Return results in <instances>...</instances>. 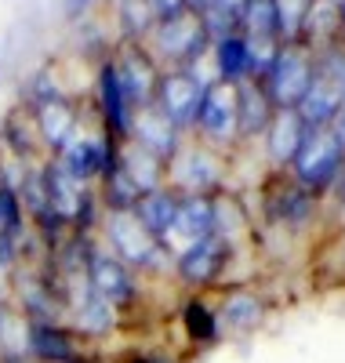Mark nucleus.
<instances>
[{
    "label": "nucleus",
    "mask_w": 345,
    "mask_h": 363,
    "mask_svg": "<svg viewBox=\"0 0 345 363\" xmlns=\"http://www.w3.org/2000/svg\"><path fill=\"white\" fill-rule=\"evenodd\" d=\"M258 240L276 236L312 258L324 240V200L295 186L291 174H265L255 200Z\"/></svg>",
    "instance_id": "f257e3e1"
},
{
    "label": "nucleus",
    "mask_w": 345,
    "mask_h": 363,
    "mask_svg": "<svg viewBox=\"0 0 345 363\" xmlns=\"http://www.w3.org/2000/svg\"><path fill=\"white\" fill-rule=\"evenodd\" d=\"M99 244L116 255L138 277H171V251L156 236L146 233V225L135 218V211H102L99 218Z\"/></svg>",
    "instance_id": "f03ea898"
},
{
    "label": "nucleus",
    "mask_w": 345,
    "mask_h": 363,
    "mask_svg": "<svg viewBox=\"0 0 345 363\" xmlns=\"http://www.w3.org/2000/svg\"><path fill=\"white\" fill-rule=\"evenodd\" d=\"M168 186L182 196H190V193L218 196V193L233 189V157L190 135L178 153L168 160Z\"/></svg>",
    "instance_id": "7ed1b4c3"
},
{
    "label": "nucleus",
    "mask_w": 345,
    "mask_h": 363,
    "mask_svg": "<svg viewBox=\"0 0 345 363\" xmlns=\"http://www.w3.org/2000/svg\"><path fill=\"white\" fill-rule=\"evenodd\" d=\"M160 69H193L211 55V37L197 11L160 18L142 44Z\"/></svg>",
    "instance_id": "20e7f679"
},
{
    "label": "nucleus",
    "mask_w": 345,
    "mask_h": 363,
    "mask_svg": "<svg viewBox=\"0 0 345 363\" xmlns=\"http://www.w3.org/2000/svg\"><path fill=\"white\" fill-rule=\"evenodd\" d=\"M291 182L302 186L305 193L327 200L338 178L345 174V149L334 138L331 128H305V138L298 145V157L288 167Z\"/></svg>",
    "instance_id": "39448f33"
},
{
    "label": "nucleus",
    "mask_w": 345,
    "mask_h": 363,
    "mask_svg": "<svg viewBox=\"0 0 345 363\" xmlns=\"http://www.w3.org/2000/svg\"><path fill=\"white\" fill-rule=\"evenodd\" d=\"M236 265V255L222 244L218 236L197 240L193 247H185L171 262V280L190 291V294H207V291H222L233 284L229 269Z\"/></svg>",
    "instance_id": "423d86ee"
},
{
    "label": "nucleus",
    "mask_w": 345,
    "mask_h": 363,
    "mask_svg": "<svg viewBox=\"0 0 345 363\" xmlns=\"http://www.w3.org/2000/svg\"><path fill=\"white\" fill-rule=\"evenodd\" d=\"M317 51L305 40H284L276 48V58L269 62V69L262 73V87L276 109H298V102L305 99L309 80L317 73Z\"/></svg>",
    "instance_id": "0eeeda50"
},
{
    "label": "nucleus",
    "mask_w": 345,
    "mask_h": 363,
    "mask_svg": "<svg viewBox=\"0 0 345 363\" xmlns=\"http://www.w3.org/2000/svg\"><path fill=\"white\" fill-rule=\"evenodd\" d=\"M193 138L204 145H214L222 153L236 157L240 153V116H236V84L211 80L204 91V102L193 124Z\"/></svg>",
    "instance_id": "6e6552de"
},
{
    "label": "nucleus",
    "mask_w": 345,
    "mask_h": 363,
    "mask_svg": "<svg viewBox=\"0 0 345 363\" xmlns=\"http://www.w3.org/2000/svg\"><path fill=\"white\" fill-rule=\"evenodd\" d=\"M276 301L269 298V291H262L258 284H229L218 291L214 309H218V323H222L226 338H251L269 323Z\"/></svg>",
    "instance_id": "1a4fd4ad"
},
{
    "label": "nucleus",
    "mask_w": 345,
    "mask_h": 363,
    "mask_svg": "<svg viewBox=\"0 0 345 363\" xmlns=\"http://www.w3.org/2000/svg\"><path fill=\"white\" fill-rule=\"evenodd\" d=\"M87 284L99 298H106L120 316L131 313L142 298V277L135 269L124 265L116 255H109L99 240L91 244V255H87Z\"/></svg>",
    "instance_id": "9d476101"
},
{
    "label": "nucleus",
    "mask_w": 345,
    "mask_h": 363,
    "mask_svg": "<svg viewBox=\"0 0 345 363\" xmlns=\"http://www.w3.org/2000/svg\"><path fill=\"white\" fill-rule=\"evenodd\" d=\"M204 91H207V80L197 69H160L153 106L190 138L193 124H197V113H200V102H204Z\"/></svg>",
    "instance_id": "9b49d317"
},
{
    "label": "nucleus",
    "mask_w": 345,
    "mask_h": 363,
    "mask_svg": "<svg viewBox=\"0 0 345 363\" xmlns=\"http://www.w3.org/2000/svg\"><path fill=\"white\" fill-rule=\"evenodd\" d=\"M116 149H120V142L109 138V135L102 131V124L95 120L91 128L84 124V128L77 131V138L62 149V153H55V160L66 167L70 174H77L80 182H87V186H99L102 174L116 164Z\"/></svg>",
    "instance_id": "f8f14e48"
},
{
    "label": "nucleus",
    "mask_w": 345,
    "mask_h": 363,
    "mask_svg": "<svg viewBox=\"0 0 345 363\" xmlns=\"http://www.w3.org/2000/svg\"><path fill=\"white\" fill-rule=\"evenodd\" d=\"M91 345L62 320H22V352L40 363H73Z\"/></svg>",
    "instance_id": "ddd939ff"
},
{
    "label": "nucleus",
    "mask_w": 345,
    "mask_h": 363,
    "mask_svg": "<svg viewBox=\"0 0 345 363\" xmlns=\"http://www.w3.org/2000/svg\"><path fill=\"white\" fill-rule=\"evenodd\" d=\"M26 109H29V116H33L40 145L48 149V157L62 153V149L77 138V131L84 128L80 109H77V102L66 95V91H58V95H51V99H40V102L26 106Z\"/></svg>",
    "instance_id": "4468645a"
},
{
    "label": "nucleus",
    "mask_w": 345,
    "mask_h": 363,
    "mask_svg": "<svg viewBox=\"0 0 345 363\" xmlns=\"http://www.w3.org/2000/svg\"><path fill=\"white\" fill-rule=\"evenodd\" d=\"M109 58H113V69L120 77V87H124V95H128V102L135 109L153 106L156 80H160V66L153 62V55L142 44H120Z\"/></svg>",
    "instance_id": "2eb2a0df"
},
{
    "label": "nucleus",
    "mask_w": 345,
    "mask_h": 363,
    "mask_svg": "<svg viewBox=\"0 0 345 363\" xmlns=\"http://www.w3.org/2000/svg\"><path fill=\"white\" fill-rule=\"evenodd\" d=\"M95 120L102 124V131L116 142H124L131 135V120H135V106L128 102L120 87V77L113 69V58L99 62V77H95Z\"/></svg>",
    "instance_id": "dca6fc26"
},
{
    "label": "nucleus",
    "mask_w": 345,
    "mask_h": 363,
    "mask_svg": "<svg viewBox=\"0 0 345 363\" xmlns=\"http://www.w3.org/2000/svg\"><path fill=\"white\" fill-rule=\"evenodd\" d=\"M302 138H305V120L298 116V109H276L269 131L258 142L265 174H288L291 160L298 157Z\"/></svg>",
    "instance_id": "f3484780"
},
{
    "label": "nucleus",
    "mask_w": 345,
    "mask_h": 363,
    "mask_svg": "<svg viewBox=\"0 0 345 363\" xmlns=\"http://www.w3.org/2000/svg\"><path fill=\"white\" fill-rule=\"evenodd\" d=\"M214 233V196H200V193H190L178 200V215H175V225L171 233L164 236V247L171 251V258L185 247H193L197 240H207Z\"/></svg>",
    "instance_id": "a211bd4d"
},
{
    "label": "nucleus",
    "mask_w": 345,
    "mask_h": 363,
    "mask_svg": "<svg viewBox=\"0 0 345 363\" xmlns=\"http://www.w3.org/2000/svg\"><path fill=\"white\" fill-rule=\"evenodd\" d=\"M135 145H142L146 153L160 157L164 164L182 149L185 135L171 124V120L156 109V106H146V109H135V120H131V135H128Z\"/></svg>",
    "instance_id": "6ab92c4d"
},
{
    "label": "nucleus",
    "mask_w": 345,
    "mask_h": 363,
    "mask_svg": "<svg viewBox=\"0 0 345 363\" xmlns=\"http://www.w3.org/2000/svg\"><path fill=\"white\" fill-rule=\"evenodd\" d=\"M236 116H240V149L243 145H258L262 135L273 124V116H276V106L269 102L265 87L258 80L236 84Z\"/></svg>",
    "instance_id": "aec40b11"
},
{
    "label": "nucleus",
    "mask_w": 345,
    "mask_h": 363,
    "mask_svg": "<svg viewBox=\"0 0 345 363\" xmlns=\"http://www.w3.org/2000/svg\"><path fill=\"white\" fill-rule=\"evenodd\" d=\"M178 327H182L185 342H190L193 349H214V345L226 342L222 323H218L214 301H207L204 294H190V298L182 301V309H178Z\"/></svg>",
    "instance_id": "412c9836"
},
{
    "label": "nucleus",
    "mask_w": 345,
    "mask_h": 363,
    "mask_svg": "<svg viewBox=\"0 0 345 363\" xmlns=\"http://www.w3.org/2000/svg\"><path fill=\"white\" fill-rule=\"evenodd\" d=\"M211 73L214 80H226V84H243V80H255V62H251V44L240 33L229 37H218L211 44Z\"/></svg>",
    "instance_id": "4be33fe9"
},
{
    "label": "nucleus",
    "mask_w": 345,
    "mask_h": 363,
    "mask_svg": "<svg viewBox=\"0 0 345 363\" xmlns=\"http://www.w3.org/2000/svg\"><path fill=\"white\" fill-rule=\"evenodd\" d=\"M116 164H120L124 174H128L135 186H138L142 196L153 193V189H160V186H168V164H164L160 157L146 153V149L135 145L131 138H124V142H120V149H116Z\"/></svg>",
    "instance_id": "5701e85b"
},
{
    "label": "nucleus",
    "mask_w": 345,
    "mask_h": 363,
    "mask_svg": "<svg viewBox=\"0 0 345 363\" xmlns=\"http://www.w3.org/2000/svg\"><path fill=\"white\" fill-rule=\"evenodd\" d=\"M178 200H182V193H175L171 186H160V189L146 193L131 211H135V218L146 225V233H149V236H156V240L164 244V236L171 233L175 215H178Z\"/></svg>",
    "instance_id": "b1692460"
},
{
    "label": "nucleus",
    "mask_w": 345,
    "mask_h": 363,
    "mask_svg": "<svg viewBox=\"0 0 345 363\" xmlns=\"http://www.w3.org/2000/svg\"><path fill=\"white\" fill-rule=\"evenodd\" d=\"M240 33L247 40H265L280 44L284 40V26H280V4L276 0H243L240 8Z\"/></svg>",
    "instance_id": "393cba45"
},
{
    "label": "nucleus",
    "mask_w": 345,
    "mask_h": 363,
    "mask_svg": "<svg viewBox=\"0 0 345 363\" xmlns=\"http://www.w3.org/2000/svg\"><path fill=\"white\" fill-rule=\"evenodd\" d=\"M309 269L327 284V287H341L345 291V233H331L324 236L317 251L309 258Z\"/></svg>",
    "instance_id": "a878e982"
},
{
    "label": "nucleus",
    "mask_w": 345,
    "mask_h": 363,
    "mask_svg": "<svg viewBox=\"0 0 345 363\" xmlns=\"http://www.w3.org/2000/svg\"><path fill=\"white\" fill-rule=\"evenodd\" d=\"M116 26H120V44H146V37L156 26L149 0H116Z\"/></svg>",
    "instance_id": "bb28decb"
},
{
    "label": "nucleus",
    "mask_w": 345,
    "mask_h": 363,
    "mask_svg": "<svg viewBox=\"0 0 345 363\" xmlns=\"http://www.w3.org/2000/svg\"><path fill=\"white\" fill-rule=\"evenodd\" d=\"M331 233H345V174L338 178L331 196L324 200V236H331Z\"/></svg>",
    "instance_id": "cd10ccee"
},
{
    "label": "nucleus",
    "mask_w": 345,
    "mask_h": 363,
    "mask_svg": "<svg viewBox=\"0 0 345 363\" xmlns=\"http://www.w3.org/2000/svg\"><path fill=\"white\" fill-rule=\"evenodd\" d=\"M149 8H153L156 22H160V18H175V15H182V11H185V0H149Z\"/></svg>",
    "instance_id": "c85d7f7f"
},
{
    "label": "nucleus",
    "mask_w": 345,
    "mask_h": 363,
    "mask_svg": "<svg viewBox=\"0 0 345 363\" xmlns=\"http://www.w3.org/2000/svg\"><path fill=\"white\" fill-rule=\"evenodd\" d=\"M124 363H178L171 352H135V356H128Z\"/></svg>",
    "instance_id": "c756f323"
},
{
    "label": "nucleus",
    "mask_w": 345,
    "mask_h": 363,
    "mask_svg": "<svg viewBox=\"0 0 345 363\" xmlns=\"http://www.w3.org/2000/svg\"><path fill=\"white\" fill-rule=\"evenodd\" d=\"M95 4H99V0H66V15H70V18H84Z\"/></svg>",
    "instance_id": "7c9ffc66"
},
{
    "label": "nucleus",
    "mask_w": 345,
    "mask_h": 363,
    "mask_svg": "<svg viewBox=\"0 0 345 363\" xmlns=\"http://www.w3.org/2000/svg\"><path fill=\"white\" fill-rule=\"evenodd\" d=\"M331 131H334V138L341 142V149H345V106H341V113L334 116V124H331Z\"/></svg>",
    "instance_id": "2f4dec72"
},
{
    "label": "nucleus",
    "mask_w": 345,
    "mask_h": 363,
    "mask_svg": "<svg viewBox=\"0 0 345 363\" xmlns=\"http://www.w3.org/2000/svg\"><path fill=\"white\" fill-rule=\"evenodd\" d=\"M0 363H40V359L26 356V352H4V356H0Z\"/></svg>",
    "instance_id": "473e14b6"
},
{
    "label": "nucleus",
    "mask_w": 345,
    "mask_h": 363,
    "mask_svg": "<svg viewBox=\"0 0 345 363\" xmlns=\"http://www.w3.org/2000/svg\"><path fill=\"white\" fill-rule=\"evenodd\" d=\"M73 363H113V359H106V356H99V352H91V349H87V352H84V356H77Z\"/></svg>",
    "instance_id": "72a5a7b5"
},
{
    "label": "nucleus",
    "mask_w": 345,
    "mask_h": 363,
    "mask_svg": "<svg viewBox=\"0 0 345 363\" xmlns=\"http://www.w3.org/2000/svg\"><path fill=\"white\" fill-rule=\"evenodd\" d=\"M338 44L345 48V4L338 8Z\"/></svg>",
    "instance_id": "f704fd0d"
},
{
    "label": "nucleus",
    "mask_w": 345,
    "mask_h": 363,
    "mask_svg": "<svg viewBox=\"0 0 345 363\" xmlns=\"http://www.w3.org/2000/svg\"><path fill=\"white\" fill-rule=\"evenodd\" d=\"M327 4H334V8H341V4H345V0H327Z\"/></svg>",
    "instance_id": "c9c22d12"
}]
</instances>
